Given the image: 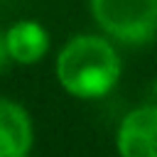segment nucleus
I'll return each mask as SVG.
<instances>
[{
    "label": "nucleus",
    "instance_id": "obj_2",
    "mask_svg": "<svg viewBox=\"0 0 157 157\" xmlns=\"http://www.w3.org/2000/svg\"><path fill=\"white\" fill-rule=\"evenodd\" d=\"M101 34L123 47H145L157 37V0H88Z\"/></svg>",
    "mask_w": 157,
    "mask_h": 157
},
{
    "label": "nucleus",
    "instance_id": "obj_5",
    "mask_svg": "<svg viewBox=\"0 0 157 157\" xmlns=\"http://www.w3.org/2000/svg\"><path fill=\"white\" fill-rule=\"evenodd\" d=\"M5 44L12 64L34 66L49 54L52 37L47 27L37 20H15L5 27Z\"/></svg>",
    "mask_w": 157,
    "mask_h": 157
},
{
    "label": "nucleus",
    "instance_id": "obj_4",
    "mask_svg": "<svg viewBox=\"0 0 157 157\" xmlns=\"http://www.w3.org/2000/svg\"><path fill=\"white\" fill-rule=\"evenodd\" d=\"M34 147V123L29 110L7 96H0V157H22Z\"/></svg>",
    "mask_w": 157,
    "mask_h": 157
},
{
    "label": "nucleus",
    "instance_id": "obj_6",
    "mask_svg": "<svg viewBox=\"0 0 157 157\" xmlns=\"http://www.w3.org/2000/svg\"><path fill=\"white\" fill-rule=\"evenodd\" d=\"M10 54H7V44H5V27H0V71H5L10 66Z\"/></svg>",
    "mask_w": 157,
    "mask_h": 157
},
{
    "label": "nucleus",
    "instance_id": "obj_8",
    "mask_svg": "<svg viewBox=\"0 0 157 157\" xmlns=\"http://www.w3.org/2000/svg\"><path fill=\"white\" fill-rule=\"evenodd\" d=\"M22 157H34V155H32V152H29V155H22Z\"/></svg>",
    "mask_w": 157,
    "mask_h": 157
},
{
    "label": "nucleus",
    "instance_id": "obj_7",
    "mask_svg": "<svg viewBox=\"0 0 157 157\" xmlns=\"http://www.w3.org/2000/svg\"><path fill=\"white\" fill-rule=\"evenodd\" d=\"M155 96H157V78H155Z\"/></svg>",
    "mask_w": 157,
    "mask_h": 157
},
{
    "label": "nucleus",
    "instance_id": "obj_3",
    "mask_svg": "<svg viewBox=\"0 0 157 157\" xmlns=\"http://www.w3.org/2000/svg\"><path fill=\"white\" fill-rule=\"evenodd\" d=\"M118 157H157V103L128 110L115 130Z\"/></svg>",
    "mask_w": 157,
    "mask_h": 157
},
{
    "label": "nucleus",
    "instance_id": "obj_1",
    "mask_svg": "<svg viewBox=\"0 0 157 157\" xmlns=\"http://www.w3.org/2000/svg\"><path fill=\"white\" fill-rule=\"evenodd\" d=\"M54 76L71 98L101 101L113 93L123 76L118 44L101 32L74 34L56 52Z\"/></svg>",
    "mask_w": 157,
    "mask_h": 157
}]
</instances>
